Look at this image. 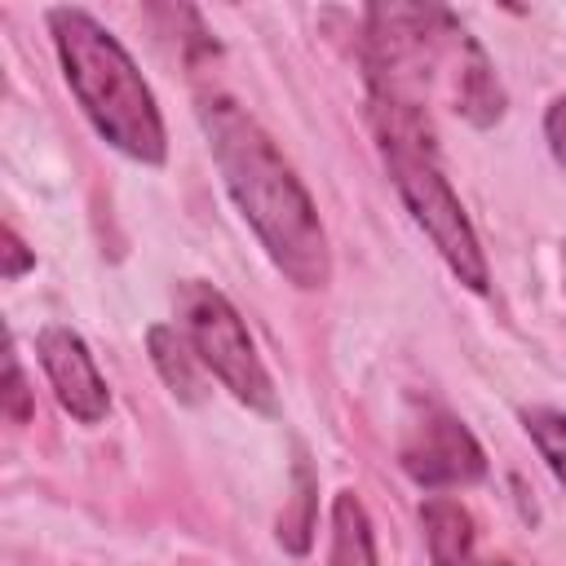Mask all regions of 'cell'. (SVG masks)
Here are the masks:
<instances>
[{"label": "cell", "instance_id": "obj_1", "mask_svg": "<svg viewBox=\"0 0 566 566\" xmlns=\"http://www.w3.org/2000/svg\"><path fill=\"white\" fill-rule=\"evenodd\" d=\"M199 124H203V137L212 146V159H217V172H221L230 199L239 203L243 221L261 239L274 270L305 292L327 287V279H332L327 230L318 221L310 190L301 186L292 164L279 155L270 133L239 102H230L221 93L203 97Z\"/></svg>", "mask_w": 566, "mask_h": 566}, {"label": "cell", "instance_id": "obj_2", "mask_svg": "<svg viewBox=\"0 0 566 566\" xmlns=\"http://www.w3.org/2000/svg\"><path fill=\"white\" fill-rule=\"evenodd\" d=\"M367 88L424 106L433 84H447L455 115L473 128H491L504 115V88L486 49L464 22L438 4H371L363 13Z\"/></svg>", "mask_w": 566, "mask_h": 566}, {"label": "cell", "instance_id": "obj_3", "mask_svg": "<svg viewBox=\"0 0 566 566\" xmlns=\"http://www.w3.org/2000/svg\"><path fill=\"white\" fill-rule=\"evenodd\" d=\"M49 31H53L62 75L80 111L97 128V137L137 164H150V168L164 164L168 159L164 115L137 62L128 57V49L88 9H71V4L49 9Z\"/></svg>", "mask_w": 566, "mask_h": 566}, {"label": "cell", "instance_id": "obj_4", "mask_svg": "<svg viewBox=\"0 0 566 566\" xmlns=\"http://www.w3.org/2000/svg\"><path fill=\"white\" fill-rule=\"evenodd\" d=\"M177 323H181V336L190 340L195 358L252 411L261 416H279V394H274V380L239 318V310L230 305V296L203 279H190L181 283L177 292Z\"/></svg>", "mask_w": 566, "mask_h": 566}, {"label": "cell", "instance_id": "obj_5", "mask_svg": "<svg viewBox=\"0 0 566 566\" xmlns=\"http://www.w3.org/2000/svg\"><path fill=\"white\" fill-rule=\"evenodd\" d=\"M385 168L411 212V221L429 234V243L438 248V256L447 261V270L469 287V292H486L491 287V270H486V252L473 234V221L464 217L451 181L438 168V150H411V146H380Z\"/></svg>", "mask_w": 566, "mask_h": 566}, {"label": "cell", "instance_id": "obj_6", "mask_svg": "<svg viewBox=\"0 0 566 566\" xmlns=\"http://www.w3.org/2000/svg\"><path fill=\"white\" fill-rule=\"evenodd\" d=\"M402 473L424 486V491H447V486H473L486 478V455L469 424L442 407H424L398 442Z\"/></svg>", "mask_w": 566, "mask_h": 566}, {"label": "cell", "instance_id": "obj_7", "mask_svg": "<svg viewBox=\"0 0 566 566\" xmlns=\"http://www.w3.org/2000/svg\"><path fill=\"white\" fill-rule=\"evenodd\" d=\"M35 354H40V367H44L62 411H71L80 424H97L111 411V389H106V380H102V371H97L80 332L62 327V323H49L35 336Z\"/></svg>", "mask_w": 566, "mask_h": 566}, {"label": "cell", "instance_id": "obj_8", "mask_svg": "<svg viewBox=\"0 0 566 566\" xmlns=\"http://www.w3.org/2000/svg\"><path fill=\"white\" fill-rule=\"evenodd\" d=\"M420 526L433 566H473V517L451 495H429L420 504Z\"/></svg>", "mask_w": 566, "mask_h": 566}, {"label": "cell", "instance_id": "obj_9", "mask_svg": "<svg viewBox=\"0 0 566 566\" xmlns=\"http://www.w3.org/2000/svg\"><path fill=\"white\" fill-rule=\"evenodd\" d=\"M146 349H150V363H155L159 380L172 389L177 402H190V407L203 402V376L195 367V349L177 327H168V323L146 327Z\"/></svg>", "mask_w": 566, "mask_h": 566}, {"label": "cell", "instance_id": "obj_10", "mask_svg": "<svg viewBox=\"0 0 566 566\" xmlns=\"http://www.w3.org/2000/svg\"><path fill=\"white\" fill-rule=\"evenodd\" d=\"M327 566H376L371 517L354 491H336V500H332V557H327Z\"/></svg>", "mask_w": 566, "mask_h": 566}, {"label": "cell", "instance_id": "obj_11", "mask_svg": "<svg viewBox=\"0 0 566 566\" xmlns=\"http://www.w3.org/2000/svg\"><path fill=\"white\" fill-rule=\"evenodd\" d=\"M310 535H314V473L305 460H296L292 469V500L279 517V544L287 553H310Z\"/></svg>", "mask_w": 566, "mask_h": 566}, {"label": "cell", "instance_id": "obj_12", "mask_svg": "<svg viewBox=\"0 0 566 566\" xmlns=\"http://www.w3.org/2000/svg\"><path fill=\"white\" fill-rule=\"evenodd\" d=\"M522 424H526L539 460L548 464V473L566 491V416L562 411H548V407H531V411H522Z\"/></svg>", "mask_w": 566, "mask_h": 566}, {"label": "cell", "instance_id": "obj_13", "mask_svg": "<svg viewBox=\"0 0 566 566\" xmlns=\"http://www.w3.org/2000/svg\"><path fill=\"white\" fill-rule=\"evenodd\" d=\"M4 416L13 420V424H27L31 416H35V398H31V389H27V376H22V363H18V349L9 345V354H4Z\"/></svg>", "mask_w": 566, "mask_h": 566}, {"label": "cell", "instance_id": "obj_14", "mask_svg": "<svg viewBox=\"0 0 566 566\" xmlns=\"http://www.w3.org/2000/svg\"><path fill=\"white\" fill-rule=\"evenodd\" d=\"M0 256H4L0 274H4L9 283H13V279H22V274L35 265V252H31V248L18 239V230H13V226H4V230H0Z\"/></svg>", "mask_w": 566, "mask_h": 566}, {"label": "cell", "instance_id": "obj_15", "mask_svg": "<svg viewBox=\"0 0 566 566\" xmlns=\"http://www.w3.org/2000/svg\"><path fill=\"white\" fill-rule=\"evenodd\" d=\"M544 142H548V150H553L557 168L566 172V93H562V97H553V106L544 111Z\"/></svg>", "mask_w": 566, "mask_h": 566}, {"label": "cell", "instance_id": "obj_16", "mask_svg": "<svg viewBox=\"0 0 566 566\" xmlns=\"http://www.w3.org/2000/svg\"><path fill=\"white\" fill-rule=\"evenodd\" d=\"M473 566H509L504 557H491V562H473Z\"/></svg>", "mask_w": 566, "mask_h": 566}]
</instances>
